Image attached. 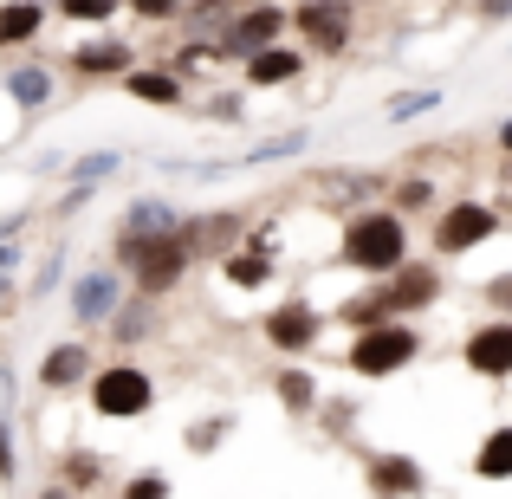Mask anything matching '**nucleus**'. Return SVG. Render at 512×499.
<instances>
[{
  "instance_id": "obj_1",
  "label": "nucleus",
  "mask_w": 512,
  "mask_h": 499,
  "mask_svg": "<svg viewBox=\"0 0 512 499\" xmlns=\"http://www.w3.org/2000/svg\"><path fill=\"white\" fill-rule=\"evenodd\" d=\"M117 260L137 273L143 299H156V292H169L175 279L188 273V240H182V227H175V234H156V240H124L117 234Z\"/></svg>"
},
{
  "instance_id": "obj_2",
  "label": "nucleus",
  "mask_w": 512,
  "mask_h": 499,
  "mask_svg": "<svg viewBox=\"0 0 512 499\" xmlns=\"http://www.w3.org/2000/svg\"><path fill=\"white\" fill-rule=\"evenodd\" d=\"M402 253H409V240H402V221L396 214H357L344 234V260L363 266V273H396Z\"/></svg>"
},
{
  "instance_id": "obj_3",
  "label": "nucleus",
  "mask_w": 512,
  "mask_h": 499,
  "mask_svg": "<svg viewBox=\"0 0 512 499\" xmlns=\"http://www.w3.org/2000/svg\"><path fill=\"white\" fill-rule=\"evenodd\" d=\"M415 350H422V337L409 325H363V337L350 344V370L357 376H396Z\"/></svg>"
},
{
  "instance_id": "obj_4",
  "label": "nucleus",
  "mask_w": 512,
  "mask_h": 499,
  "mask_svg": "<svg viewBox=\"0 0 512 499\" xmlns=\"http://www.w3.org/2000/svg\"><path fill=\"white\" fill-rule=\"evenodd\" d=\"M91 402H98V415H117V422H137L143 409L156 402V383L137 370V363H111V370L91 383Z\"/></svg>"
},
{
  "instance_id": "obj_5",
  "label": "nucleus",
  "mask_w": 512,
  "mask_h": 499,
  "mask_svg": "<svg viewBox=\"0 0 512 499\" xmlns=\"http://www.w3.org/2000/svg\"><path fill=\"white\" fill-rule=\"evenodd\" d=\"M292 20H299L305 46H318L325 59H338V52L350 46V0H305Z\"/></svg>"
},
{
  "instance_id": "obj_6",
  "label": "nucleus",
  "mask_w": 512,
  "mask_h": 499,
  "mask_svg": "<svg viewBox=\"0 0 512 499\" xmlns=\"http://www.w3.org/2000/svg\"><path fill=\"white\" fill-rule=\"evenodd\" d=\"M500 227V214L487 208V201H461V208H448L441 214V227H435V247L441 253H474L480 240Z\"/></svg>"
},
{
  "instance_id": "obj_7",
  "label": "nucleus",
  "mask_w": 512,
  "mask_h": 499,
  "mask_svg": "<svg viewBox=\"0 0 512 499\" xmlns=\"http://www.w3.org/2000/svg\"><path fill=\"white\" fill-rule=\"evenodd\" d=\"M279 26H286V13L273 7V0H253L247 13H240L234 26H227V46L221 52H234V59H253V52H266L279 39Z\"/></svg>"
},
{
  "instance_id": "obj_8",
  "label": "nucleus",
  "mask_w": 512,
  "mask_h": 499,
  "mask_svg": "<svg viewBox=\"0 0 512 499\" xmlns=\"http://www.w3.org/2000/svg\"><path fill=\"white\" fill-rule=\"evenodd\" d=\"M117 305H124V286H117L111 266H98V273H85L72 286V318H78V325H104Z\"/></svg>"
},
{
  "instance_id": "obj_9",
  "label": "nucleus",
  "mask_w": 512,
  "mask_h": 499,
  "mask_svg": "<svg viewBox=\"0 0 512 499\" xmlns=\"http://www.w3.org/2000/svg\"><path fill=\"white\" fill-rule=\"evenodd\" d=\"M467 370L474 376H512V325H487L467 337Z\"/></svg>"
},
{
  "instance_id": "obj_10",
  "label": "nucleus",
  "mask_w": 512,
  "mask_h": 499,
  "mask_svg": "<svg viewBox=\"0 0 512 499\" xmlns=\"http://www.w3.org/2000/svg\"><path fill=\"white\" fill-rule=\"evenodd\" d=\"M266 337H273L279 350H312V344H318V312H312L305 299L279 305V312L266 318Z\"/></svg>"
},
{
  "instance_id": "obj_11",
  "label": "nucleus",
  "mask_w": 512,
  "mask_h": 499,
  "mask_svg": "<svg viewBox=\"0 0 512 499\" xmlns=\"http://www.w3.org/2000/svg\"><path fill=\"white\" fill-rule=\"evenodd\" d=\"M441 292V279L428 273V266H396V279H389V312H415V305H428Z\"/></svg>"
},
{
  "instance_id": "obj_12",
  "label": "nucleus",
  "mask_w": 512,
  "mask_h": 499,
  "mask_svg": "<svg viewBox=\"0 0 512 499\" xmlns=\"http://www.w3.org/2000/svg\"><path fill=\"white\" fill-rule=\"evenodd\" d=\"M175 227L182 221H175L169 201H130V214L117 221V234L124 240H156V234H175Z\"/></svg>"
},
{
  "instance_id": "obj_13",
  "label": "nucleus",
  "mask_w": 512,
  "mask_h": 499,
  "mask_svg": "<svg viewBox=\"0 0 512 499\" xmlns=\"http://www.w3.org/2000/svg\"><path fill=\"white\" fill-rule=\"evenodd\" d=\"M130 59H137V52L124 46V39H91V46H78L72 52V65L85 78H104V72H130Z\"/></svg>"
},
{
  "instance_id": "obj_14",
  "label": "nucleus",
  "mask_w": 512,
  "mask_h": 499,
  "mask_svg": "<svg viewBox=\"0 0 512 499\" xmlns=\"http://www.w3.org/2000/svg\"><path fill=\"white\" fill-rule=\"evenodd\" d=\"M182 240H188V253H221V247H234V240H240V214H208V221H188Z\"/></svg>"
},
{
  "instance_id": "obj_15",
  "label": "nucleus",
  "mask_w": 512,
  "mask_h": 499,
  "mask_svg": "<svg viewBox=\"0 0 512 499\" xmlns=\"http://www.w3.org/2000/svg\"><path fill=\"white\" fill-rule=\"evenodd\" d=\"M85 370H91L85 344H52V350H46V363H39V383H46V389H72Z\"/></svg>"
},
{
  "instance_id": "obj_16",
  "label": "nucleus",
  "mask_w": 512,
  "mask_h": 499,
  "mask_svg": "<svg viewBox=\"0 0 512 499\" xmlns=\"http://www.w3.org/2000/svg\"><path fill=\"white\" fill-rule=\"evenodd\" d=\"M370 487L376 493H415V487H422V461H409V454H383V461H370Z\"/></svg>"
},
{
  "instance_id": "obj_17",
  "label": "nucleus",
  "mask_w": 512,
  "mask_h": 499,
  "mask_svg": "<svg viewBox=\"0 0 512 499\" xmlns=\"http://www.w3.org/2000/svg\"><path fill=\"white\" fill-rule=\"evenodd\" d=\"M227 279H234L240 292L266 286V279H273V247H260V240H253V247H240L234 260H227Z\"/></svg>"
},
{
  "instance_id": "obj_18",
  "label": "nucleus",
  "mask_w": 512,
  "mask_h": 499,
  "mask_svg": "<svg viewBox=\"0 0 512 499\" xmlns=\"http://www.w3.org/2000/svg\"><path fill=\"white\" fill-rule=\"evenodd\" d=\"M39 26H46V13H39L33 0H7V7H0V46H26Z\"/></svg>"
},
{
  "instance_id": "obj_19",
  "label": "nucleus",
  "mask_w": 512,
  "mask_h": 499,
  "mask_svg": "<svg viewBox=\"0 0 512 499\" xmlns=\"http://www.w3.org/2000/svg\"><path fill=\"white\" fill-rule=\"evenodd\" d=\"M247 78H253V85H286V78H299V52H286V46L253 52V59H247Z\"/></svg>"
},
{
  "instance_id": "obj_20",
  "label": "nucleus",
  "mask_w": 512,
  "mask_h": 499,
  "mask_svg": "<svg viewBox=\"0 0 512 499\" xmlns=\"http://www.w3.org/2000/svg\"><path fill=\"white\" fill-rule=\"evenodd\" d=\"M474 474L480 480H512V428H493L474 454Z\"/></svg>"
},
{
  "instance_id": "obj_21",
  "label": "nucleus",
  "mask_w": 512,
  "mask_h": 499,
  "mask_svg": "<svg viewBox=\"0 0 512 499\" xmlns=\"http://www.w3.org/2000/svg\"><path fill=\"white\" fill-rule=\"evenodd\" d=\"M7 98L20 104V111H39V104L52 98V72H39V65H20V72H7Z\"/></svg>"
},
{
  "instance_id": "obj_22",
  "label": "nucleus",
  "mask_w": 512,
  "mask_h": 499,
  "mask_svg": "<svg viewBox=\"0 0 512 499\" xmlns=\"http://www.w3.org/2000/svg\"><path fill=\"white\" fill-rule=\"evenodd\" d=\"M124 91L143 98V104H175L182 98V78L175 72H124Z\"/></svg>"
},
{
  "instance_id": "obj_23",
  "label": "nucleus",
  "mask_w": 512,
  "mask_h": 499,
  "mask_svg": "<svg viewBox=\"0 0 512 499\" xmlns=\"http://www.w3.org/2000/svg\"><path fill=\"white\" fill-rule=\"evenodd\" d=\"M305 143H312L305 130H292V137H266L260 150H247V156H240V169H247V163H286V156H299V150H305Z\"/></svg>"
},
{
  "instance_id": "obj_24",
  "label": "nucleus",
  "mask_w": 512,
  "mask_h": 499,
  "mask_svg": "<svg viewBox=\"0 0 512 499\" xmlns=\"http://www.w3.org/2000/svg\"><path fill=\"white\" fill-rule=\"evenodd\" d=\"M279 402H286L292 415H305V409H312V402H318L312 376H305V370H286V376H279Z\"/></svg>"
},
{
  "instance_id": "obj_25",
  "label": "nucleus",
  "mask_w": 512,
  "mask_h": 499,
  "mask_svg": "<svg viewBox=\"0 0 512 499\" xmlns=\"http://www.w3.org/2000/svg\"><path fill=\"white\" fill-rule=\"evenodd\" d=\"M318 195L338 201V195H370V175H318Z\"/></svg>"
},
{
  "instance_id": "obj_26",
  "label": "nucleus",
  "mask_w": 512,
  "mask_h": 499,
  "mask_svg": "<svg viewBox=\"0 0 512 499\" xmlns=\"http://www.w3.org/2000/svg\"><path fill=\"white\" fill-rule=\"evenodd\" d=\"M59 13L65 20H111L117 0H59Z\"/></svg>"
},
{
  "instance_id": "obj_27",
  "label": "nucleus",
  "mask_w": 512,
  "mask_h": 499,
  "mask_svg": "<svg viewBox=\"0 0 512 499\" xmlns=\"http://www.w3.org/2000/svg\"><path fill=\"white\" fill-rule=\"evenodd\" d=\"M65 480H72V487H98V480H104L98 454H72V461H65Z\"/></svg>"
},
{
  "instance_id": "obj_28",
  "label": "nucleus",
  "mask_w": 512,
  "mask_h": 499,
  "mask_svg": "<svg viewBox=\"0 0 512 499\" xmlns=\"http://www.w3.org/2000/svg\"><path fill=\"white\" fill-rule=\"evenodd\" d=\"M435 104H441V91H402V98L389 104V117L402 124V117H415V111H435Z\"/></svg>"
},
{
  "instance_id": "obj_29",
  "label": "nucleus",
  "mask_w": 512,
  "mask_h": 499,
  "mask_svg": "<svg viewBox=\"0 0 512 499\" xmlns=\"http://www.w3.org/2000/svg\"><path fill=\"white\" fill-rule=\"evenodd\" d=\"M117 163H124L117 150H104V156H85V163H78V182H104V175H117Z\"/></svg>"
},
{
  "instance_id": "obj_30",
  "label": "nucleus",
  "mask_w": 512,
  "mask_h": 499,
  "mask_svg": "<svg viewBox=\"0 0 512 499\" xmlns=\"http://www.w3.org/2000/svg\"><path fill=\"white\" fill-rule=\"evenodd\" d=\"M221 435H227V422H195L188 428V448H214Z\"/></svg>"
},
{
  "instance_id": "obj_31",
  "label": "nucleus",
  "mask_w": 512,
  "mask_h": 499,
  "mask_svg": "<svg viewBox=\"0 0 512 499\" xmlns=\"http://www.w3.org/2000/svg\"><path fill=\"white\" fill-rule=\"evenodd\" d=\"M130 7H137L143 20H169V13H182V0H130Z\"/></svg>"
},
{
  "instance_id": "obj_32",
  "label": "nucleus",
  "mask_w": 512,
  "mask_h": 499,
  "mask_svg": "<svg viewBox=\"0 0 512 499\" xmlns=\"http://www.w3.org/2000/svg\"><path fill=\"white\" fill-rule=\"evenodd\" d=\"M130 493H137V499H156V493H169V480L163 474H137V480H130Z\"/></svg>"
},
{
  "instance_id": "obj_33",
  "label": "nucleus",
  "mask_w": 512,
  "mask_h": 499,
  "mask_svg": "<svg viewBox=\"0 0 512 499\" xmlns=\"http://www.w3.org/2000/svg\"><path fill=\"white\" fill-rule=\"evenodd\" d=\"M143 331H150V312H124L117 318V337H143Z\"/></svg>"
},
{
  "instance_id": "obj_34",
  "label": "nucleus",
  "mask_w": 512,
  "mask_h": 499,
  "mask_svg": "<svg viewBox=\"0 0 512 499\" xmlns=\"http://www.w3.org/2000/svg\"><path fill=\"white\" fill-rule=\"evenodd\" d=\"M428 195H435V188H428V182H402V195H396V201H402V208H422Z\"/></svg>"
},
{
  "instance_id": "obj_35",
  "label": "nucleus",
  "mask_w": 512,
  "mask_h": 499,
  "mask_svg": "<svg viewBox=\"0 0 512 499\" xmlns=\"http://www.w3.org/2000/svg\"><path fill=\"white\" fill-rule=\"evenodd\" d=\"M0 480H13V435H7V422H0Z\"/></svg>"
},
{
  "instance_id": "obj_36",
  "label": "nucleus",
  "mask_w": 512,
  "mask_h": 499,
  "mask_svg": "<svg viewBox=\"0 0 512 499\" xmlns=\"http://www.w3.org/2000/svg\"><path fill=\"white\" fill-rule=\"evenodd\" d=\"M480 13L487 20H512V0H480Z\"/></svg>"
},
{
  "instance_id": "obj_37",
  "label": "nucleus",
  "mask_w": 512,
  "mask_h": 499,
  "mask_svg": "<svg viewBox=\"0 0 512 499\" xmlns=\"http://www.w3.org/2000/svg\"><path fill=\"white\" fill-rule=\"evenodd\" d=\"M487 299H500V305H512V279H493V286H487Z\"/></svg>"
},
{
  "instance_id": "obj_38",
  "label": "nucleus",
  "mask_w": 512,
  "mask_h": 499,
  "mask_svg": "<svg viewBox=\"0 0 512 499\" xmlns=\"http://www.w3.org/2000/svg\"><path fill=\"white\" fill-rule=\"evenodd\" d=\"M500 150L512 156V117H506V124H500Z\"/></svg>"
},
{
  "instance_id": "obj_39",
  "label": "nucleus",
  "mask_w": 512,
  "mask_h": 499,
  "mask_svg": "<svg viewBox=\"0 0 512 499\" xmlns=\"http://www.w3.org/2000/svg\"><path fill=\"white\" fill-rule=\"evenodd\" d=\"M13 260H20V253H13V240H0V266H13Z\"/></svg>"
},
{
  "instance_id": "obj_40",
  "label": "nucleus",
  "mask_w": 512,
  "mask_h": 499,
  "mask_svg": "<svg viewBox=\"0 0 512 499\" xmlns=\"http://www.w3.org/2000/svg\"><path fill=\"white\" fill-rule=\"evenodd\" d=\"M0 312H13V286H0Z\"/></svg>"
},
{
  "instance_id": "obj_41",
  "label": "nucleus",
  "mask_w": 512,
  "mask_h": 499,
  "mask_svg": "<svg viewBox=\"0 0 512 499\" xmlns=\"http://www.w3.org/2000/svg\"><path fill=\"white\" fill-rule=\"evenodd\" d=\"M247 7H253V0H247Z\"/></svg>"
}]
</instances>
